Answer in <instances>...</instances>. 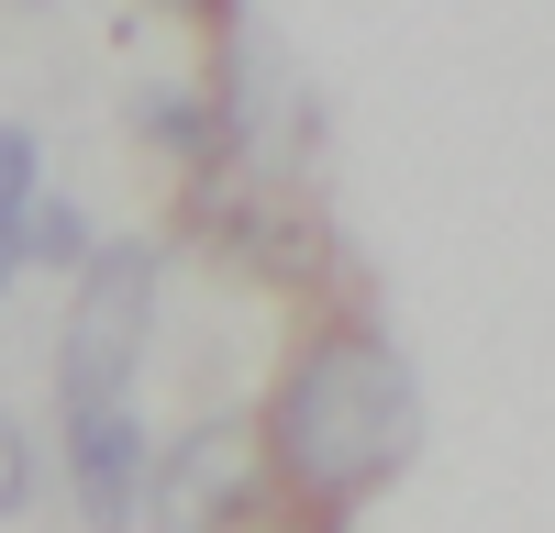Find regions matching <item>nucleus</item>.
I'll return each mask as SVG.
<instances>
[{
	"label": "nucleus",
	"instance_id": "39448f33",
	"mask_svg": "<svg viewBox=\"0 0 555 533\" xmlns=\"http://www.w3.org/2000/svg\"><path fill=\"white\" fill-rule=\"evenodd\" d=\"M133 133H145L156 156H178V167H201V156L234 145V133H222V112L201 101V89H133Z\"/></svg>",
	"mask_w": 555,
	"mask_h": 533
},
{
	"label": "nucleus",
	"instance_id": "0eeeda50",
	"mask_svg": "<svg viewBox=\"0 0 555 533\" xmlns=\"http://www.w3.org/2000/svg\"><path fill=\"white\" fill-rule=\"evenodd\" d=\"M44 190V156H34V133L23 122H0V289L23 278V211Z\"/></svg>",
	"mask_w": 555,
	"mask_h": 533
},
{
	"label": "nucleus",
	"instance_id": "1a4fd4ad",
	"mask_svg": "<svg viewBox=\"0 0 555 533\" xmlns=\"http://www.w3.org/2000/svg\"><path fill=\"white\" fill-rule=\"evenodd\" d=\"M167 12H201V0H167Z\"/></svg>",
	"mask_w": 555,
	"mask_h": 533
},
{
	"label": "nucleus",
	"instance_id": "423d86ee",
	"mask_svg": "<svg viewBox=\"0 0 555 533\" xmlns=\"http://www.w3.org/2000/svg\"><path fill=\"white\" fill-rule=\"evenodd\" d=\"M89 256H101L89 211H78V200H56V190H34V211H23V266H56V278H78Z\"/></svg>",
	"mask_w": 555,
	"mask_h": 533
},
{
	"label": "nucleus",
	"instance_id": "6e6552de",
	"mask_svg": "<svg viewBox=\"0 0 555 533\" xmlns=\"http://www.w3.org/2000/svg\"><path fill=\"white\" fill-rule=\"evenodd\" d=\"M34 489H44V456H34L23 412L0 400V522H23V511H34Z\"/></svg>",
	"mask_w": 555,
	"mask_h": 533
},
{
	"label": "nucleus",
	"instance_id": "7ed1b4c3",
	"mask_svg": "<svg viewBox=\"0 0 555 533\" xmlns=\"http://www.w3.org/2000/svg\"><path fill=\"white\" fill-rule=\"evenodd\" d=\"M267 500V444L245 412H201L145 456V533H245Z\"/></svg>",
	"mask_w": 555,
	"mask_h": 533
},
{
	"label": "nucleus",
	"instance_id": "f03ea898",
	"mask_svg": "<svg viewBox=\"0 0 555 533\" xmlns=\"http://www.w3.org/2000/svg\"><path fill=\"white\" fill-rule=\"evenodd\" d=\"M156 266L167 256L145 234H101V256L78 266L67 334H56V422L133 412V378H145V344H156Z\"/></svg>",
	"mask_w": 555,
	"mask_h": 533
},
{
	"label": "nucleus",
	"instance_id": "f257e3e1",
	"mask_svg": "<svg viewBox=\"0 0 555 533\" xmlns=\"http://www.w3.org/2000/svg\"><path fill=\"white\" fill-rule=\"evenodd\" d=\"M411 433H423V400H411V367L378 323H322L300 334V355L278 367L256 444L267 478L300 489L311 511H356L411 467Z\"/></svg>",
	"mask_w": 555,
	"mask_h": 533
},
{
	"label": "nucleus",
	"instance_id": "20e7f679",
	"mask_svg": "<svg viewBox=\"0 0 555 533\" xmlns=\"http://www.w3.org/2000/svg\"><path fill=\"white\" fill-rule=\"evenodd\" d=\"M145 412H78L56 422V467L89 533H145Z\"/></svg>",
	"mask_w": 555,
	"mask_h": 533
}]
</instances>
